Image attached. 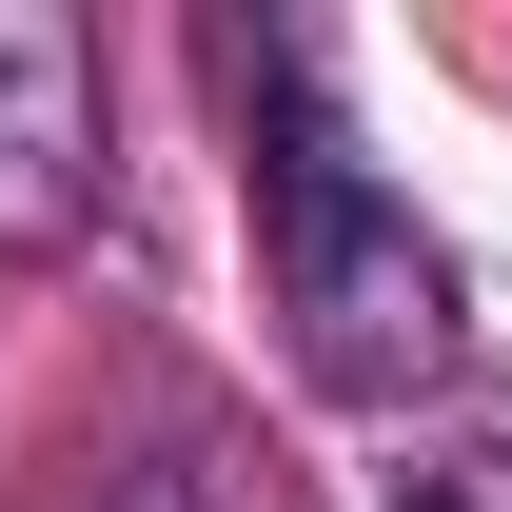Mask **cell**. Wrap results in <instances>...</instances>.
<instances>
[{"label":"cell","mask_w":512,"mask_h":512,"mask_svg":"<svg viewBox=\"0 0 512 512\" xmlns=\"http://www.w3.org/2000/svg\"><path fill=\"white\" fill-rule=\"evenodd\" d=\"M237 99H256V276H276V316H296V375L355 394V414H394V394L453 375V256L414 237V197L335 138L316 60L296 40H237Z\"/></svg>","instance_id":"1"},{"label":"cell","mask_w":512,"mask_h":512,"mask_svg":"<svg viewBox=\"0 0 512 512\" xmlns=\"http://www.w3.org/2000/svg\"><path fill=\"white\" fill-rule=\"evenodd\" d=\"M99 197V60L60 0H0V237H60Z\"/></svg>","instance_id":"2"},{"label":"cell","mask_w":512,"mask_h":512,"mask_svg":"<svg viewBox=\"0 0 512 512\" xmlns=\"http://www.w3.org/2000/svg\"><path fill=\"white\" fill-rule=\"evenodd\" d=\"M375 512H512V434H434L414 473H375Z\"/></svg>","instance_id":"3"},{"label":"cell","mask_w":512,"mask_h":512,"mask_svg":"<svg viewBox=\"0 0 512 512\" xmlns=\"http://www.w3.org/2000/svg\"><path fill=\"white\" fill-rule=\"evenodd\" d=\"M119 512H256V473H217V453H158V473H138Z\"/></svg>","instance_id":"4"}]
</instances>
